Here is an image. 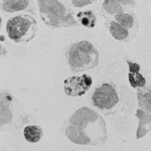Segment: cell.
Wrapping results in <instances>:
<instances>
[{"label": "cell", "mask_w": 151, "mask_h": 151, "mask_svg": "<svg viewBox=\"0 0 151 151\" xmlns=\"http://www.w3.org/2000/svg\"><path fill=\"white\" fill-rule=\"evenodd\" d=\"M38 30L35 18L27 14L13 17L9 19L6 25L9 38L16 43L24 44L35 37Z\"/></svg>", "instance_id": "obj_4"}, {"label": "cell", "mask_w": 151, "mask_h": 151, "mask_svg": "<svg viewBox=\"0 0 151 151\" xmlns=\"http://www.w3.org/2000/svg\"><path fill=\"white\" fill-rule=\"evenodd\" d=\"M129 65V72L128 74L129 82L131 86L134 88H142L146 85L145 78L142 74L139 73L140 67L139 64L127 60Z\"/></svg>", "instance_id": "obj_9"}, {"label": "cell", "mask_w": 151, "mask_h": 151, "mask_svg": "<svg viewBox=\"0 0 151 151\" xmlns=\"http://www.w3.org/2000/svg\"><path fill=\"white\" fill-rule=\"evenodd\" d=\"M93 105L105 113H110L118 105L119 93L115 85L105 83L95 88L91 98Z\"/></svg>", "instance_id": "obj_5"}, {"label": "cell", "mask_w": 151, "mask_h": 151, "mask_svg": "<svg viewBox=\"0 0 151 151\" xmlns=\"http://www.w3.org/2000/svg\"><path fill=\"white\" fill-rule=\"evenodd\" d=\"M24 135L25 139L30 143L38 142L43 137V130L40 126L30 125L24 128Z\"/></svg>", "instance_id": "obj_13"}, {"label": "cell", "mask_w": 151, "mask_h": 151, "mask_svg": "<svg viewBox=\"0 0 151 151\" xmlns=\"http://www.w3.org/2000/svg\"><path fill=\"white\" fill-rule=\"evenodd\" d=\"M31 6V0H2L1 8L7 13L22 11L32 12Z\"/></svg>", "instance_id": "obj_8"}, {"label": "cell", "mask_w": 151, "mask_h": 151, "mask_svg": "<svg viewBox=\"0 0 151 151\" xmlns=\"http://www.w3.org/2000/svg\"><path fill=\"white\" fill-rule=\"evenodd\" d=\"M137 95L139 107L151 115V84L137 88Z\"/></svg>", "instance_id": "obj_10"}, {"label": "cell", "mask_w": 151, "mask_h": 151, "mask_svg": "<svg viewBox=\"0 0 151 151\" xmlns=\"http://www.w3.org/2000/svg\"><path fill=\"white\" fill-rule=\"evenodd\" d=\"M95 0H67L66 2L72 6L82 8L92 4Z\"/></svg>", "instance_id": "obj_15"}, {"label": "cell", "mask_w": 151, "mask_h": 151, "mask_svg": "<svg viewBox=\"0 0 151 151\" xmlns=\"http://www.w3.org/2000/svg\"><path fill=\"white\" fill-rule=\"evenodd\" d=\"M65 134L71 142L77 145L101 147L107 139L104 118L87 107L81 108L71 116Z\"/></svg>", "instance_id": "obj_1"}, {"label": "cell", "mask_w": 151, "mask_h": 151, "mask_svg": "<svg viewBox=\"0 0 151 151\" xmlns=\"http://www.w3.org/2000/svg\"><path fill=\"white\" fill-rule=\"evenodd\" d=\"M37 4L41 20L50 29L79 26L72 10L59 0H37Z\"/></svg>", "instance_id": "obj_2"}, {"label": "cell", "mask_w": 151, "mask_h": 151, "mask_svg": "<svg viewBox=\"0 0 151 151\" xmlns=\"http://www.w3.org/2000/svg\"><path fill=\"white\" fill-rule=\"evenodd\" d=\"M66 59L70 70L78 73L97 67L99 54L91 42L84 40L73 44L68 48Z\"/></svg>", "instance_id": "obj_3"}, {"label": "cell", "mask_w": 151, "mask_h": 151, "mask_svg": "<svg viewBox=\"0 0 151 151\" xmlns=\"http://www.w3.org/2000/svg\"><path fill=\"white\" fill-rule=\"evenodd\" d=\"M134 5L133 0H104L102 10L106 14L115 15L118 13H124Z\"/></svg>", "instance_id": "obj_7"}, {"label": "cell", "mask_w": 151, "mask_h": 151, "mask_svg": "<svg viewBox=\"0 0 151 151\" xmlns=\"http://www.w3.org/2000/svg\"><path fill=\"white\" fill-rule=\"evenodd\" d=\"M116 22L126 29L135 34L138 29V24L133 16L130 14L124 13H119L114 15Z\"/></svg>", "instance_id": "obj_11"}, {"label": "cell", "mask_w": 151, "mask_h": 151, "mask_svg": "<svg viewBox=\"0 0 151 151\" xmlns=\"http://www.w3.org/2000/svg\"><path fill=\"white\" fill-rule=\"evenodd\" d=\"M92 83L91 77L86 74L70 77L64 80V91L68 96H81L91 88Z\"/></svg>", "instance_id": "obj_6"}, {"label": "cell", "mask_w": 151, "mask_h": 151, "mask_svg": "<svg viewBox=\"0 0 151 151\" xmlns=\"http://www.w3.org/2000/svg\"><path fill=\"white\" fill-rule=\"evenodd\" d=\"M78 22L86 28L91 29L95 26L97 18L91 10L80 12L77 14Z\"/></svg>", "instance_id": "obj_14"}, {"label": "cell", "mask_w": 151, "mask_h": 151, "mask_svg": "<svg viewBox=\"0 0 151 151\" xmlns=\"http://www.w3.org/2000/svg\"><path fill=\"white\" fill-rule=\"evenodd\" d=\"M109 31L113 37L119 41H126L135 35L132 32L121 26L118 22L112 21L109 24Z\"/></svg>", "instance_id": "obj_12"}]
</instances>
